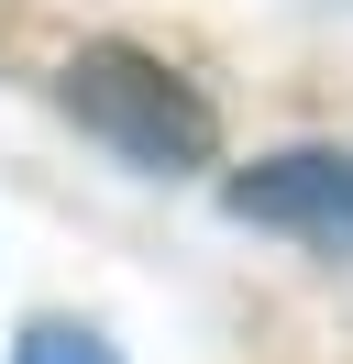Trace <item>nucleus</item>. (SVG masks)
<instances>
[{
    "instance_id": "nucleus-1",
    "label": "nucleus",
    "mask_w": 353,
    "mask_h": 364,
    "mask_svg": "<svg viewBox=\"0 0 353 364\" xmlns=\"http://www.w3.org/2000/svg\"><path fill=\"white\" fill-rule=\"evenodd\" d=\"M56 100L110 144V155L154 166V177H188V166L221 155L210 100H199L166 55H144V45H78V55H66V77H56Z\"/></svg>"
},
{
    "instance_id": "nucleus-3",
    "label": "nucleus",
    "mask_w": 353,
    "mask_h": 364,
    "mask_svg": "<svg viewBox=\"0 0 353 364\" xmlns=\"http://www.w3.org/2000/svg\"><path fill=\"white\" fill-rule=\"evenodd\" d=\"M11 364H122V353H110L88 320H33V331L11 342Z\"/></svg>"
},
{
    "instance_id": "nucleus-2",
    "label": "nucleus",
    "mask_w": 353,
    "mask_h": 364,
    "mask_svg": "<svg viewBox=\"0 0 353 364\" xmlns=\"http://www.w3.org/2000/svg\"><path fill=\"white\" fill-rule=\"evenodd\" d=\"M221 199H232V221H265V232H298L320 254H353V155L342 144H287V155L243 166Z\"/></svg>"
}]
</instances>
